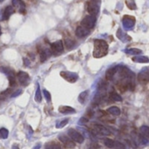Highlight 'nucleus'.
Wrapping results in <instances>:
<instances>
[{
    "label": "nucleus",
    "instance_id": "obj_1",
    "mask_svg": "<svg viewBox=\"0 0 149 149\" xmlns=\"http://www.w3.org/2000/svg\"><path fill=\"white\" fill-rule=\"evenodd\" d=\"M108 53V44L103 39H95L93 47V57L96 58H102Z\"/></svg>",
    "mask_w": 149,
    "mask_h": 149
},
{
    "label": "nucleus",
    "instance_id": "obj_2",
    "mask_svg": "<svg viewBox=\"0 0 149 149\" xmlns=\"http://www.w3.org/2000/svg\"><path fill=\"white\" fill-rule=\"evenodd\" d=\"M68 135L74 142H77V143H83L85 141L84 136L79 132H78L77 130L73 128H70L68 130Z\"/></svg>",
    "mask_w": 149,
    "mask_h": 149
},
{
    "label": "nucleus",
    "instance_id": "obj_3",
    "mask_svg": "<svg viewBox=\"0 0 149 149\" xmlns=\"http://www.w3.org/2000/svg\"><path fill=\"white\" fill-rule=\"evenodd\" d=\"M95 23H96V17H95V16H93V15H88V16H86L83 18V20L81 22V24L84 27L87 28V29H92V28L94 27Z\"/></svg>",
    "mask_w": 149,
    "mask_h": 149
},
{
    "label": "nucleus",
    "instance_id": "obj_4",
    "mask_svg": "<svg viewBox=\"0 0 149 149\" xmlns=\"http://www.w3.org/2000/svg\"><path fill=\"white\" fill-rule=\"evenodd\" d=\"M51 51L54 55H60L64 52V45L61 40L53 42L51 45Z\"/></svg>",
    "mask_w": 149,
    "mask_h": 149
},
{
    "label": "nucleus",
    "instance_id": "obj_5",
    "mask_svg": "<svg viewBox=\"0 0 149 149\" xmlns=\"http://www.w3.org/2000/svg\"><path fill=\"white\" fill-rule=\"evenodd\" d=\"M60 76L65 79L66 81L70 82V83H74L78 80V74L74 73V72H67V71H63L60 72Z\"/></svg>",
    "mask_w": 149,
    "mask_h": 149
},
{
    "label": "nucleus",
    "instance_id": "obj_6",
    "mask_svg": "<svg viewBox=\"0 0 149 149\" xmlns=\"http://www.w3.org/2000/svg\"><path fill=\"white\" fill-rule=\"evenodd\" d=\"M58 140L63 143V145L68 149H72L75 148V142L68 136L61 134L58 136Z\"/></svg>",
    "mask_w": 149,
    "mask_h": 149
},
{
    "label": "nucleus",
    "instance_id": "obj_7",
    "mask_svg": "<svg viewBox=\"0 0 149 149\" xmlns=\"http://www.w3.org/2000/svg\"><path fill=\"white\" fill-rule=\"evenodd\" d=\"M0 71L8 76L10 86H13V85L15 84V80H16V79H15V73H14V72H13L11 69H10V68L3 67V66L0 67Z\"/></svg>",
    "mask_w": 149,
    "mask_h": 149
},
{
    "label": "nucleus",
    "instance_id": "obj_8",
    "mask_svg": "<svg viewBox=\"0 0 149 149\" xmlns=\"http://www.w3.org/2000/svg\"><path fill=\"white\" fill-rule=\"evenodd\" d=\"M17 78L18 79L20 84L24 86H26L29 83V80H30V76L27 72H23V71H20L17 72Z\"/></svg>",
    "mask_w": 149,
    "mask_h": 149
},
{
    "label": "nucleus",
    "instance_id": "obj_9",
    "mask_svg": "<svg viewBox=\"0 0 149 149\" xmlns=\"http://www.w3.org/2000/svg\"><path fill=\"white\" fill-rule=\"evenodd\" d=\"M93 133L96 134H100V135H104V136L110 134V131L107 127H105L102 125H99V124H95L93 126Z\"/></svg>",
    "mask_w": 149,
    "mask_h": 149
},
{
    "label": "nucleus",
    "instance_id": "obj_10",
    "mask_svg": "<svg viewBox=\"0 0 149 149\" xmlns=\"http://www.w3.org/2000/svg\"><path fill=\"white\" fill-rule=\"evenodd\" d=\"M86 10L90 13V15L95 16L99 12V6H98V4L95 2L90 1V2H88L86 3Z\"/></svg>",
    "mask_w": 149,
    "mask_h": 149
},
{
    "label": "nucleus",
    "instance_id": "obj_11",
    "mask_svg": "<svg viewBox=\"0 0 149 149\" xmlns=\"http://www.w3.org/2000/svg\"><path fill=\"white\" fill-rule=\"evenodd\" d=\"M75 34L78 38H85L86 36H87L89 34V29L84 27L83 25H80V26L77 27Z\"/></svg>",
    "mask_w": 149,
    "mask_h": 149
},
{
    "label": "nucleus",
    "instance_id": "obj_12",
    "mask_svg": "<svg viewBox=\"0 0 149 149\" xmlns=\"http://www.w3.org/2000/svg\"><path fill=\"white\" fill-rule=\"evenodd\" d=\"M58 112L60 113H63V114H72V113H74L76 111H75L74 108H72L71 107H68V106H61L58 108Z\"/></svg>",
    "mask_w": 149,
    "mask_h": 149
},
{
    "label": "nucleus",
    "instance_id": "obj_13",
    "mask_svg": "<svg viewBox=\"0 0 149 149\" xmlns=\"http://www.w3.org/2000/svg\"><path fill=\"white\" fill-rule=\"evenodd\" d=\"M137 79H138V80H139L141 83L145 84V83H147L149 80V74L147 72H143V71H142V72H139V74H138V76H137Z\"/></svg>",
    "mask_w": 149,
    "mask_h": 149
},
{
    "label": "nucleus",
    "instance_id": "obj_14",
    "mask_svg": "<svg viewBox=\"0 0 149 149\" xmlns=\"http://www.w3.org/2000/svg\"><path fill=\"white\" fill-rule=\"evenodd\" d=\"M123 24L126 28H132L134 24V18L126 16L123 19Z\"/></svg>",
    "mask_w": 149,
    "mask_h": 149
},
{
    "label": "nucleus",
    "instance_id": "obj_15",
    "mask_svg": "<svg viewBox=\"0 0 149 149\" xmlns=\"http://www.w3.org/2000/svg\"><path fill=\"white\" fill-rule=\"evenodd\" d=\"M52 54V51L49 49H42L40 51V59L42 62H45Z\"/></svg>",
    "mask_w": 149,
    "mask_h": 149
},
{
    "label": "nucleus",
    "instance_id": "obj_16",
    "mask_svg": "<svg viewBox=\"0 0 149 149\" xmlns=\"http://www.w3.org/2000/svg\"><path fill=\"white\" fill-rule=\"evenodd\" d=\"M14 13V7L13 6H7L6 8H5V10H4V11H3V19H8L12 14Z\"/></svg>",
    "mask_w": 149,
    "mask_h": 149
},
{
    "label": "nucleus",
    "instance_id": "obj_17",
    "mask_svg": "<svg viewBox=\"0 0 149 149\" xmlns=\"http://www.w3.org/2000/svg\"><path fill=\"white\" fill-rule=\"evenodd\" d=\"M116 72H117V70H116L115 67H112V68L108 69L107 71V72H106V78H107V79L112 80L113 79L114 75L116 74Z\"/></svg>",
    "mask_w": 149,
    "mask_h": 149
},
{
    "label": "nucleus",
    "instance_id": "obj_18",
    "mask_svg": "<svg viewBox=\"0 0 149 149\" xmlns=\"http://www.w3.org/2000/svg\"><path fill=\"white\" fill-rule=\"evenodd\" d=\"M45 149H62L61 146L55 142V141H51V142H47L45 146Z\"/></svg>",
    "mask_w": 149,
    "mask_h": 149
},
{
    "label": "nucleus",
    "instance_id": "obj_19",
    "mask_svg": "<svg viewBox=\"0 0 149 149\" xmlns=\"http://www.w3.org/2000/svg\"><path fill=\"white\" fill-rule=\"evenodd\" d=\"M133 61L137 63H148L149 58L146 56H139V57L133 58Z\"/></svg>",
    "mask_w": 149,
    "mask_h": 149
},
{
    "label": "nucleus",
    "instance_id": "obj_20",
    "mask_svg": "<svg viewBox=\"0 0 149 149\" xmlns=\"http://www.w3.org/2000/svg\"><path fill=\"white\" fill-rule=\"evenodd\" d=\"M107 112H108L110 114L115 115V116H119V115L120 114V108L117 107H109L108 110H107Z\"/></svg>",
    "mask_w": 149,
    "mask_h": 149
},
{
    "label": "nucleus",
    "instance_id": "obj_21",
    "mask_svg": "<svg viewBox=\"0 0 149 149\" xmlns=\"http://www.w3.org/2000/svg\"><path fill=\"white\" fill-rule=\"evenodd\" d=\"M140 133L142 136L149 138V127L148 126H142L140 128Z\"/></svg>",
    "mask_w": 149,
    "mask_h": 149
},
{
    "label": "nucleus",
    "instance_id": "obj_22",
    "mask_svg": "<svg viewBox=\"0 0 149 149\" xmlns=\"http://www.w3.org/2000/svg\"><path fill=\"white\" fill-rule=\"evenodd\" d=\"M103 142H104V145L108 148H113L114 147V144H115V141H113L112 139H109V138H106L103 140Z\"/></svg>",
    "mask_w": 149,
    "mask_h": 149
},
{
    "label": "nucleus",
    "instance_id": "obj_23",
    "mask_svg": "<svg viewBox=\"0 0 149 149\" xmlns=\"http://www.w3.org/2000/svg\"><path fill=\"white\" fill-rule=\"evenodd\" d=\"M109 97H110L111 100H114V101H121V100H122L121 96H120L119 93H117L116 92H111Z\"/></svg>",
    "mask_w": 149,
    "mask_h": 149
},
{
    "label": "nucleus",
    "instance_id": "obj_24",
    "mask_svg": "<svg viewBox=\"0 0 149 149\" xmlns=\"http://www.w3.org/2000/svg\"><path fill=\"white\" fill-rule=\"evenodd\" d=\"M87 96H88V91H84V92H82V93L79 95V101L81 104H84L85 101H86V98H87Z\"/></svg>",
    "mask_w": 149,
    "mask_h": 149
},
{
    "label": "nucleus",
    "instance_id": "obj_25",
    "mask_svg": "<svg viewBox=\"0 0 149 149\" xmlns=\"http://www.w3.org/2000/svg\"><path fill=\"white\" fill-rule=\"evenodd\" d=\"M35 100L37 102H41V100H42V94H41L40 87H39L38 85L37 86V90H36V93H35Z\"/></svg>",
    "mask_w": 149,
    "mask_h": 149
},
{
    "label": "nucleus",
    "instance_id": "obj_26",
    "mask_svg": "<svg viewBox=\"0 0 149 149\" xmlns=\"http://www.w3.org/2000/svg\"><path fill=\"white\" fill-rule=\"evenodd\" d=\"M65 46H66L67 49H71V48H72L73 45H74V41H73L72 38H67L65 39Z\"/></svg>",
    "mask_w": 149,
    "mask_h": 149
},
{
    "label": "nucleus",
    "instance_id": "obj_27",
    "mask_svg": "<svg viewBox=\"0 0 149 149\" xmlns=\"http://www.w3.org/2000/svg\"><path fill=\"white\" fill-rule=\"evenodd\" d=\"M9 136V131L6 128L0 129V139H7Z\"/></svg>",
    "mask_w": 149,
    "mask_h": 149
},
{
    "label": "nucleus",
    "instance_id": "obj_28",
    "mask_svg": "<svg viewBox=\"0 0 149 149\" xmlns=\"http://www.w3.org/2000/svg\"><path fill=\"white\" fill-rule=\"evenodd\" d=\"M68 121H69V120H68V119H64V120H62L58 121V122L56 124V127H57V128H62V127H64L65 126H66V125H67Z\"/></svg>",
    "mask_w": 149,
    "mask_h": 149
},
{
    "label": "nucleus",
    "instance_id": "obj_29",
    "mask_svg": "<svg viewBox=\"0 0 149 149\" xmlns=\"http://www.w3.org/2000/svg\"><path fill=\"white\" fill-rule=\"evenodd\" d=\"M127 52L129 53V54H132V55H138V54H141V50L137 49V48H132V49L127 50Z\"/></svg>",
    "mask_w": 149,
    "mask_h": 149
},
{
    "label": "nucleus",
    "instance_id": "obj_30",
    "mask_svg": "<svg viewBox=\"0 0 149 149\" xmlns=\"http://www.w3.org/2000/svg\"><path fill=\"white\" fill-rule=\"evenodd\" d=\"M17 7H18L20 13H24L25 12V4H24V3L23 1L19 0V3H18Z\"/></svg>",
    "mask_w": 149,
    "mask_h": 149
},
{
    "label": "nucleus",
    "instance_id": "obj_31",
    "mask_svg": "<svg viewBox=\"0 0 149 149\" xmlns=\"http://www.w3.org/2000/svg\"><path fill=\"white\" fill-rule=\"evenodd\" d=\"M43 93H44V96H45L46 101H47V102H50V101L52 100V96H51L50 93H49L47 90H43Z\"/></svg>",
    "mask_w": 149,
    "mask_h": 149
},
{
    "label": "nucleus",
    "instance_id": "obj_32",
    "mask_svg": "<svg viewBox=\"0 0 149 149\" xmlns=\"http://www.w3.org/2000/svg\"><path fill=\"white\" fill-rule=\"evenodd\" d=\"M87 149H100V145L96 142H92L87 147Z\"/></svg>",
    "mask_w": 149,
    "mask_h": 149
},
{
    "label": "nucleus",
    "instance_id": "obj_33",
    "mask_svg": "<svg viewBox=\"0 0 149 149\" xmlns=\"http://www.w3.org/2000/svg\"><path fill=\"white\" fill-rule=\"evenodd\" d=\"M113 149H126V148H125V146H124L123 144H121L120 142L115 141V144H114Z\"/></svg>",
    "mask_w": 149,
    "mask_h": 149
},
{
    "label": "nucleus",
    "instance_id": "obj_34",
    "mask_svg": "<svg viewBox=\"0 0 149 149\" xmlns=\"http://www.w3.org/2000/svg\"><path fill=\"white\" fill-rule=\"evenodd\" d=\"M22 93V90H17V91H16L15 93H13L12 94H11V98H15V97H17V96H18V95H20Z\"/></svg>",
    "mask_w": 149,
    "mask_h": 149
},
{
    "label": "nucleus",
    "instance_id": "obj_35",
    "mask_svg": "<svg viewBox=\"0 0 149 149\" xmlns=\"http://www.w3.org/2000/svg\"><path fill=\"white\" fill-rule=\"evenodd\" d=\"M88 122V120L86 119V118H81L80 120H79V124H80V125H83V124H86V123H87Z\"/></svg>",
    "mask_w": 149,
    "mask_h": 149
},
{
    "label": "nucleus",
    "instance_id": "obj_36",
    "mask_svg": "<svg viewBox=\"0 0 149 149\" xmlns=\"http://www.w3.org/2000/svg\"><path fill=\"white\" fill-rule=\"evenodd\" d=\"M24 65H26V66L30 65V61H29V59H27L26 58H24Z\"/></svg>",
    "mask_w": 149,
    "mask_h": 149
},
{
    "label": "nucleus",
    "instance_id": "obj_37",
    "mask_svg": "<svg viewBox=\"0 0 149 149\" xmlns=\"http://www.w3.org/2000/svg\"><path fill=\"white\" fill-rule=\"evenodd\" d=\"M40 148H41V144H39V143H38V144H37V145H36V146H35V147H34L32 149H40Z\"/></svg>",
    "mask_w": 149,
    "mask_h": 149
},
{
    "label": "nucleus",
    "instance_id": "obj_38",
    "mask_svg": "<svg viewBox=\"0 0 149 149\" xmlns=\"http://www.w3.org/2000/svg\"><path fill=\"white\" fill-rule=\"evenodd\" d=\"M12 149H19V148H18V147H17V145H13V147H12Z\"/></svg>",
    "mask_w": 149,
    "mask_h": 149
},
{
    "label": "nucleus",
    "instance_id": "obj_39",
    "mask_svg": "<svg viewBox=\"0 0 149 149\" xmlns=\"http://www.w3.org/2000/svg\"><path fill=\"white\" fill-rule=\"evenodd\" d=\"M0 35H1V27H0Z\"/></svg>",
    "mask_w": 149,
    "mask_h": 149
},
{
    "label": "nucleus",
    "instance_id": "obj_40",
    "mask_svg": "<svg viewBox=\"0 0 149 149\" xmlns=\"http://www.w3.org/2000/svg\"><path fill=\"white\" fill-rule=\"evenodd\" d=\"M3 0H0V2H3Z\"/></svg>",
    "mask_w": 149,
    "mask_h": 149
}]
</instances>
